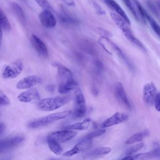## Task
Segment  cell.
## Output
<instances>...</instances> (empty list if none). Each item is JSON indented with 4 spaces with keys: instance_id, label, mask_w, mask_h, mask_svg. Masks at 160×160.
I'll return each mask as SVG.
<instances>
[{
    "instance_id": "24",
    "label": "cell",
    "mask_w": 160,
    "mask_h": 160,
    "mask_svg": "<svg viewBox=\"0 0 160 160\" xmlns=\"http://www.w3.org/2000/svg\"><path fill=\"white\" fill-rule=\"evenodd\" d=\"M0 26L6 31L11 29V24L4 11L0 8Z\"/></svg>"
},
{
    "instance_id": "1",
    "label": "cell",
    "mask_w": 160,
    "mask_h": 160,
    "mask_svg": "<svg viewBox=\"0 0 160 160\" xmlns=\"http://www.w3.org/2000/svg\"><path fill=\"white\" fill-rule=\"evenodd\" d=\"M110 16L112 21L115 22L117 26L122 31L124 36L131 42H132L134 45H136L138 48H139L141 51L146 52V49L143 46V44L134 36L132 31L129 28V25L127 23V22L119 15L116 14V12H111Z\"/></svg>"
},
{
    "instance_id": "13",
    "label": "cell",
    "mask_w": 160,
    "mask_h": 160,
    "mask_svg": "<svg viewBox=\"0 0 160 160\" xmlns=\"http://www.w3.org/2000/svg\"><path fill=\"white\" fill-rule=\"evenodd\" d=\"M128 115L122 112H117L106 119L101 124V128H107L126 121L128 119Z\"/></svg>"
},
{
    "instance_id": "4",
    "label": "cell",
    "mask_w": 160,
    "mask_h": 160,
    "mask_svg": "<svg viewBox=\"0 0 160 160\" xmlns=\"http://www.w3.org/2000/svg\"><path fill=\"white\" fill-rule=\"evenodd\" d=\"M98 42L104 49V50L106 51L108 54H112L111 51L116 52L118 56L124 61V62L127 64V66H129V68H132V65L131 64L126 56L114 42L110 40L109 38L101 36L98 39Z\"/></svg>"
},
{
    "instance_id": "5",
    "label": "cell",
    "mask_w": 160,
    "mask_h": 160,
    "mask_svg": "<svg viewBox=\"0 0 160 160\" xmlns=\"http://www.w3.org/2000/svg\"><path fill=\"white\" fill-rule=\"evenodd\" d=\"M57 71L59 78V85L69 87L78 84V82L73 78L71 71L62 64H57Z\"/></svg>"
},
{
    "instance_id": "35",
    "label": "cell",
    "mask_w": 160,
    "mask_h": 160,
    "mask_svg": "<svg viewBox=\"0 0 160 160\" xmlns=\"http://www.w3.org/2000/svg\"><path fill=\"white\" fill-rule=\"evenodd\" d=\"M94 63H95V66L96 68V69H98V71H101L102 70H103L104 69V65L102 64V62L98 60V59H96L95 61H94Z\"/></svg>"
},
{
    "instance_id": "36",
    "label": "cell",
    "mask_w": 160,
    "mask_h": 160,
    "mask_svg": "<svg viewBox=\"0 0 160 160\" xmlns=\"http://www.w3.org/2000/svg\"><path fill=\"white\" fill-rule=\"evenodd\" d=\"M62 1L68 6L74 7L76 6V4L73 0H62Z\"/></svg>"
},
{
    "instance_id": "6",
    "label": "cell",
    "mask_w": 160,
    "mask_h": 160,
    "mask_svg": "<svg viewBox=\"0 0 160 160\" xmlns=\"http://www.w3.org/2000/svg\"><path fill=\"white\" fill-rule=\"evenodd\" d=\"M86 111L85 98L82 92L78 89L74 99V108L72 116L75 118H80L84 116Z\"/></svg>"
},
{
    "instance_id": "2",
    "label": "cell",
    "mask_w": 160,
    "mask_h": 160,
    "mask_svg": "<svg viewBox=\"0 0 160 160\" xmlns=\"http://www.w3.org/2000/svg\"><path fill=\"white\" fill-rule=\"evenodd\" d=\"M71 114V111L69 110L52 113L46 116L36 119L29 122L28 124V127L31 129H37L42 128L58 120L64 119L68 117Z\"/></svg>"
},
{
    "instance_id": "15",
    "label": "cell",
    "mask_w": 160,
    "mask_h": 160,
    "mask_svg": "<svg viewBox=\"0 0 160 160\" xmlns=\"http://www.w3.org/2000/svg\"><path fill=\"white\" fill-rule=\"evenodd\" d=\"M18 99L22 102H30L40 99L39 93L36 88H29L28 90L19 94Z\"/></svg>"
},
{
    "instance_id": "38",
    "label": "cell",
    "mask_w": 160,
    "mask_h": 160,
    "mask_svg": "<svg viewBox=\"0 0 160 160\" xmlns=\"http://www.w3.org/2000/svg\"><path fill=\"white\" fill-rule=\"evenodd\" d=\"M5 128V124L1 122H0V131H3Z\"/></svg>"
},
{
    "instance_id": "33",
    "label": "cell",
    "mask_w": 160,
    "mask_h": 160,
    "mask_svg": "<svg viewBox=\"0 0 160 160\" xmlns=\"http://www.w3.org/2000/svg\"><path fill=\"white\" fill-rule=\"evenodd\" d=\"M153 104L154 105V107L156 108V109L158 111H159L160 109V98H159V93L158 92V94H156L154 99V102H153Z\"/></svg>"
},
{
    "instance_id": "3",
    "label": "cell",
    "mask_w": 160,
    "mask_h": 160,
    "mask_svg": "<svg viewBox=\"0 0 160 160\" xmlns=\"http://www.w3.org/2000/svg\"><path fill=\"white\" fill-rule=\"evenodd\" d=\"M70 99L71 98L68 96L46 98L39 99L37 104V106L40 110L42 111H52L62 107L68 103Z\"/></svg>"
},
{
    "instance_id": "34",
    "label": "cell",
    "mask_w": 160,
    "mask_h": 160,
    "mask_svg": "<svg viewBox=\"0 0 160 160\" xmlns=\"http://www.w3.org/2000/svg\"><path fill=\"white\" fill-rule=\"evenodd\" d=\"M9 104L10 101L5 95H0V106L8 105Z\"/></svg>"
},
{
    "instance_id": "31",
    "label": "cell",
    "mask_w": 160,
    "mask_h": 160,
    "mask_svg": "<svg viewBox=\"0 0 160 160\" xmlns=\"http://www.w3.org/2000/svg\"><path fill=\"white\" fill-rule=\"evenodd\" d=\"M36 3L43 9L52 11V8L47 0H34Z\"/></svg>"
},
{
    "instance_id": "17",
    "label": "cell",
    "mask_w": 160,
    "mask_h": 160,
    "mask_svg": "<svg viewBox=\"0 0 160 160\" xmlns=\"http://www.w3.org/2000/svg\"><path fill=\"white\" fill-rule=\"evenodd\" d=\"M31 42L38 53L43 58L48 56V49L45 43L36 35L32 34L31 37Z\"/></svg>"
},
{
    "instance_id": "16",
    "label": "cell",
    "mask_w": 160,
    "mask_h": 160,
    "mask_svg": "<svg viewBox=\"0 0 160 160\" xmlns=\"http://www.w3.org/2000/svg\"><path fill=\"white\" fill-rule=\"evenodd\" d=\"M41 78L38 76H28L21 79L16 84V88L19 89H29L39 84L41 82Z\"/></svg>"
},
{
    "instance_id": "32",
    "label": "cell",
    "mask_w": 160,
    "mask_h": 160,
    "mask_svg": "<svg viewBox=\"0 0 160 160\" xmlns=\"http://www.w3.org/2000/svg\"><path fill=\"white\" fill-rule=\"evenodd\" d=\"M96 31L101 34V36H106V37H108V38H109V37H112V34L108 31V30L106 29H104L103 28H96Z\"/></svg>"
},
{
    "instance_id": "10",
    "label": "cell",
    "mask_w": 160,
    "mask_h": 160,
    "mask_svg": "<svg viewBox=\"0 0 160 160\" xmlns=\"http://www.w3.org/2000/svg\"><path fill=\"white\" fill-rule=\"evenodd\" d=\"M24 139V137L23 136L18 135L0 140V153L17 146L21 143Z\"/></svg>"
},
{
    "instance_id": "19",
    "label": "cell",
    "mask_w": 160,
    "mask_h": 160,
    "mask_svg": "<svg viewBox=\"0 0 160 160\" xmlns=\"http://www.w3.org/2000/svg\"><path fill=\"white\" fill-rule=\"evenodd\" d=\"M160 156V150L159 145L157 144L155 146L154 148L149 152H142L135 155H131V159H151L154 158H159Z\"/></svg>"
},
{
    "instance_id": "28",
    "label": "cell",
    "mask_w": 160,
    "mask_h": 160,
    "mask_svg": "<svg viewBox=\"0 0 160 160\" xmlns=\"http://www.w3.org/2000/svg\"><path fill=\"white\" fill-rule=\"evenodd\" d=\"M123 2H124V4L126 5V6L128 8V9L131 11L132 14H133V16H134V18L136 19V20H139V18H138V15L137 13V11L136 10L135 6L133 4L131 0H122Z\"/></svg>"
},
{
    "instance_id": "21",
    "label": "cell",
    "mask_w": 160,
    "mask_h": 160,
    "mask_svg": "<svg viewBox=\"0 0 160 160\" xmlns=\"http://www.w3.org/2000/svg\"><path fill=\"white\" fill-rule=\"evenodd\" d=\"M149 134V131L148 130H144L141 132H136L129 137L125 142L126 144H132L137 142H141L145 137Z\"/></svg>"
},
{
    "instance_id": "9",
    "label": "cell",
    "mask_w": 160,
    "mask_h": 160,
    "mask_svg": "<svg viewBox=\"0 0 160 160\" xmlns=\"http://www.w3.org/2000/svg\"><path fill=\"white\" fill-rule=\"evenodd\" d=\"M158 92L157 88L153 82H150L145 84L142 89V96L144 102L148 106L152 105Z\"/></svg>"
},
{
    "instance_id": "41",
    "label": "cell",
    "mask_w": 160,
    "mask_h": 160,
    "mask_svg": "<svg viewBox=\"0 0 160 160\" xmlns=\"http://www.w3.org/2000/svg\"><path fill=\"white\" fill-rule=\"evenodd\" d=\"M0 115H1V114H0Z\"/></svg>"
},
{
    "instance_id": "7",
    "label": "cell",
    "mask_w": 160,
    "mask_h": 160,
    "mask_svg": "<svg viewBox=\"0 0 160 160\" xmlns=\"http://www.w3.org/2000/svg\"><path fill=\"white\" fill-rule=\"evenodd\" d=\"M23 69V64L21 61H15L4 68L2 77L5 79H12L18 77Z\"/></svg>"
},
{
    "instance_id": "37",
    "label": "cell",
    "mask_w": 160,
    "mask_h": 160,
    "mask_svg": "<svg viewBox=\"0 0 160 160\" xmlns=\"http://www.w3.org/2000/svg\"><path fill=\"white\" fill-rule=\"evenodd\" d=\"M91 92L94 96H98V89L95 86H92L91 87Z\"/></svg>"
},
{
    "instance_id": "30",
    "label": "cell",
    "mask_w": 160,
    "mask_h": 160,
    "mask_svg": "<svg viewBox=\"0 0 160 160\" xmlns=\"http://www.w3.org/2000/svg\"><path fill=\"white\" fill-rule=\"evenodd\" d=\"M105 132H106V130L104 129H98V130H96V131L90 132L89 134H87L84 138H87V139H92L94 138H97V137H99V136L102 135L104 133H105Z\"/></svg>"
},
{
    "instance_id": "22",
    "label": "cell",
    "mask_w": 160,
    "mask_h": 160,
    "mask_svg": "<svg viewBox=\"0 0 160 160\" xmlns=\"http://www.w3.org/2000/svg\"><path fill=\"white\" fill-rule=\"evenodd\" d=\"M47 143L49 149L55 154L59 155L62 152V148L58 141L54 140V139L47 137Z\"/></svg>"
},
{
    "instance_id": "40",
    "label": "cell",
    "mask_w": 160,
    "mask_h": 160,
    "mask_svg": "<svg viewBox=\"0 0 160 160\" xmlns=\"http://www.w3.org/2000/svg\"><path fill=\"white\" fill-rule=\"evenodd\" d=\"M2 131H0V134H1V133L2 132Z\"/></svg>"
},
{
    "instance_id": "20",
    "label": "cell",
    "mask_w": 160,
    "mask_h": 160,
    "mask_svg": "<svg viewBox=\"0 0 160 160\" xmlns=\"http://www.w3.org/2000/svg\"><path fill=\"white\" fill-rule=\"evenodd\" d=\"M92 124H94V122L92 120L89 118H86L81 122L69 125L66 126L65 129L71 130H85L89 129Z\"/></svg>"
},
{
    "instance_id": "12",
    "label": "cell",
    "mask_w": 160,
    "mask_h": 160,
    "mask_svg": "<svg viewBox=\"0 0 160 160\" xmlns=\"http://www.w3.org/2000/svg\"><path fill=\"white\" fill-rule=\"evenodd\" d=\"M114 92L116 98L119 103L122 104L126 108L131 109V104L121 82H118L115 84L114 87Z\"/></svg>"
},
{
    "instance_id": "27",
    "label": "cell",
    "mask_w": 160,
    "mask_h": 160,
    "mask_svg": "<svg viewBox=\"0 0 160 160\" xmlns=\"http://www.w3.org/2000/svg\"><path fill=\"white\" fill-rule=\"evenodd\" d=\"M144 146V143L142 142H140L138 143L137 144L133 145L132 146H131L130 148H128L124 152V156H131L133 155L134 153H136L137 151H139L140 149H141Z\"/></svg>"
},
{
    "instance_id": "39",
    "label": "cell",
    "mask_w": 160,
    "mask_h": 160,
    "mask_svg": "<svg viewBox=\"0 0 160 160\" xmlns=\"http://www.w3.org/2000/svg\"><path fill=\"white\" fill-rule=\"evenodd\" d=\"M2 28L0 26V46L1 44V41H2Z\"/></svg>"
},
{
    "instance_id": "23",
    "label": "cell",
    "mask_w": 160,
    "mask_h": 160,
    "mask_svg": "<svg viewBox=\"0 0 160 160\" xmlns=\"http://www.w3.org/2000/svg\"><path fill=\"white\" fill-rule=\"evenodd\" d=\"M111 151V149L109 147H101L96 148L85 154L86 157H97L101 155H106Z\"/></svg>"
},
{
    "instance_id": "8",
    "label": "cell",
    "mask_w": 160,
    "mask_h": 160,
    "mask_svg": "<svg viewBox=\"0 0 160 160\" xmlns=\"http://www.w3.org/2000/svg\"><path fill=\"white\" fill-rule=\"evenodd\" d=\"M78 134V132L75 131H72L71 129L58 131L49 134L48 137L51 138L58 141L59 143H62L69 140H71L75 138Z\"/></svg>"
},
{
    "instance_id": "29",
    "label": "cell",
    "mask_w": 160,
    "mask_h": 160,
    "mask_svg": "<svg viewBox=\"0 0 160 160\" xmlns=\"http://www.w3.org/2000/svg\"><path fill=\"white\" fill-rule=\"evenodd\" d=\"M89 2H90V4L92 6V9H94V11H95V12L97 14L102 16V15H104L106 14V12L104 11V9L96 2L91 1Z\"/></svg>"
},
{
    "instance_id": "26",
    "label": "cell",
    "mask_w": 160,
    "mask_h": 160,
    "mask_svg": "<svg viewBox=\"0 0 160 160\" xmlns=\"http://www.w3.org/2000/svg\"><path fill=\"white\" fill-rule=\"evenodd\" d=\"M144 19H146V21H148V22L149 23V24L151 26L153 31L155 32V33L158 36H159V26L158 24L157 23V22L148 14V12H147L146 14L145 15Z\"/></svg>"
},
{
    "instance_id": "14",
    "label": "cell",
    "mask_w": 160,
    "mask_h": 160,
    "mask_svg": "<svg viewBox=\"0 0 160 160\" xmlns=\"http://www.w3.org/2000/svg\"><path fill=\"white\" fill-rule=\"evenodd\" d=\"M39 20L42 26L46 28H52L56 26L57 21L50 10L43 9L39 14Z\"/></svg>"
},
{
    "instance_id": "18",
    "label": "cell",
    "mask_w": 160,
    "mask_h": 160,
    "mask_svg": "<svg viewBox=\"0 0 160 160\" xmlns=\"http://www.w3.org/2000/svg\"><path fill=\"white\" fill-rule=\"evenodd\" d=\"M104 1L109 8L114 11L116 14L122 17L129 25L131 24V22L128 16H127L124 11L122 9V8L114 0H104Z\"/></svg>"
},
{
    "instance_id": "11",
    "label": "cell",
    "mask_w": 160,
    "mask_h": 160,
    "mask_svg": "<svg viewBox=\"0 0 160 160\" xmlns=\"http://www.w3.org/2000/svg\"><path fill=\"white\" fill-rule=\"evenodd\" d=\"M92 144V139H87L84 138L80 141H79L70 150L66 151L63 154L64 156L70 157L74 154H77L82 151H84L91 146Z\"/></svg>"
},
{
    "instance_id": "25",
    "label": "cell",
    "mask_w": 160,
    "mask_h": 160,
    "mask_svg": "<svg viewBox=\"0 0 160 160\" xmlns=\"http://www.w3.org/2000/svg\"><path fill=\"white\" fill-rule=\"evenodd\" d=\"M11 6L12 8V9L14 12L16 16L21 20V21H24L25 19V16L23 10L22 9L21 7L17 4L15 2H12L11 3Z\"/></svg>"
}]
</instances>
